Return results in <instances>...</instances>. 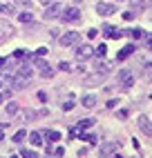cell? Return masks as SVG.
Listing matches in <instances>:
<instances>
[{
  "label": "cell",
  "mask_w": 152,
  "mask_h": 158,
  "mask_svg": "<svg viewBox=\"0 0 152 158\" xmlns=\"http://www.w3.org/2000/svg\"><path fill=\"white\" fill-rule=\"evenodd\" d=\"M14 36V25H9V20L0 18V40H9Z\"/></svg>",
  "instance_id": "7"
},
{
  "label": "cell",
  "mask_w": 152,
  "mask_h": 158,
  "mask_svg": "<svg viewBox=\"0 0 152 158\" xmlns=\"http://www.w3.org/2000/svg\"><path fill=\"white\" fill-rule=\"evenodd\" d=\"M5 102V96H2V91H0V105H2Z\"/></svg>",
  "instance_id": "39"
},
{
  "label": "cell",
  "mask_w": 152,
  "mask_h": 158,
  "mask_svg": "<svg viewBox=\"0 0 152 158\" xmlns=\"http://www.w3.org/2000/svg\"><path fill=\"white\" fill-rule=\"evenodd\" d=\"M36 96H38V100H40V102H47V98H49V96H47V94H45V91H38V94H36Z\"/></svg>",
  "instance_id": "31"
},
{
  "label": "cell",
  "mask_w": 152,
  "mask_h": 158,
  "mask_svg": "<svg viewBox=\"0 0 152 158\" xmlns=\"http://www.w3.org/2000/svg\"><path fill=\"white\" fill-rule=\"evenodd\" d=\"M127 34L132 36L134 40H139V38H143V36H145V34H143V31H141V29H132V31H127Z\"/></svg>",
  "instance_id": "26"
},
{
  "label": "cell",
  "mask_w": 152,
  "mask_h": 158,
  "mask_svg": "<svg viewBox=\"0 0 152 158\" xmlns=\"http://www.w3.org/2000/svg\"><path fill=\"white\" fill-rule=\"evenodd\" d=\"M16 111H18V105H16V102H7V114L11 116V118H14Z\"/></svg>",
  "instance_id": "23"
},
{
  "label": "cell",
  "mask_w": 152,
  "mask_h": 158,
  "mask_svg": "<svg viewBox=\"0 0 152 158\" xmlns=\"http://www.w3.org/2000/svg\"><path fill=\"white\" fill-rule=\"evenodd\" d=\"M58 69H60V71H69L72 67H69V62H60V65H58Z\"/></svg>",
  "instance_id": "34"
},
{
  "label": "cell",
  "mask_w": 152,
  "mask_h": 158,
  "mask_svg": "<svg viewBox=\"0 0 152 158\" xmlns=\"http://www.w3.org/2000/svg\"><path fill=\"white\" fill-rule=\"evenodd\" d=\"M18 20H20V23H31V20H34V16H31L29 11H25V14L18 16Z\"/></svg>",
  "instance_id": "24"
},
{
  "label": "cell",
  "mask_w": 152,
  "mask_h": 158,
  "mask_svg": "<svg viewBox=\"0 0 152 158\" xmlns=\"http://www.w3.org/2000/svg\"><path fill=\"white\" fill-rule=\"evenodd\" d=\"M87 38H96V29H90L87 31Z\"/></svg>",
  "instance_id": "37"
},
{
  "label": "cell",
  "mask_w": 152,
  "mask_h": 158,
  "mask_svg": "<svg viewBox=\"0 0 152 158\" xmlns=\"http://www.w3.org/2000/svg\"><path fill=\"white\" fill-rule=\"evenodd\" d=\"M0 129H2V125H0ZM2 138H5V134H2V131H0V140H2Z\"/></svg>",
  "instance_id": "40"
},
{
  "label": "cell",
  "mask_w": 152,
  "mask_h": 158,
  "mask_svg": "<svg viewBox=\"0 0 152 158\" xmlns=\"http://www.w3.org/2000/svg\"><path fill=\"white\" fill-rule=\"evenodd\" d=\"M47 143H58L60 140V131H56V129H45V136H42Z\"/></svg>",
  "instance_id": "14"
},
{
  "label": "cell",
  "mask_w": 152,
  "mask_h": 158,
  "mask_svg": "<svg viewBox=\"0 0 152 158\" xmlns=\"http://www.w3.org/2000/svg\"><path fill=\"white\" fill-rule=\"evenodd\" d=\"M51 154H54V156H65V149H63V147H56Z\"/></svg>",
  "instance_id": "35"
},
{
  "label": "cell",
  "mask_w": 152,
  "mask_h": 158,
  "mask_svg": "<svg viewBox=\"0 0 152 158\" xmlns=\"http://www.w3.org/2000/svg\"><path fill=\"white\" fill-rule=\"evenodd\" d=\"M20 156H25V158H34V156H36V152H31V149H23V152H20Z\"/></svg>",
  "instance_id": "30"
},
{
  "label": "cell",
  "mask_w": 152,
  "mask_h": 158,
  "mask_svg": "<svg viewBox=\"0 0 152 158\" xmlns=\"http://www.w3.org/2000/svg\"><path fill=\"white\" fill-rule=\"evenodd\" d=\"M72 109H74V100L69 98V100H65V102H63V111H72Z\"/></svg>",
  "instance_id": "27"
},
{
  "label": "cell",
  "mask_w": 152,
  "mask_h": 158,
  "mask_svg": "<svg viewBox=\"0 0 152 158\" xmlns=\"http://www.w3.org/2000/svg\"><path fill=\"white\" fill-rule=\"evenodd\" d=\"M118 85H121L123 89H132L134 87V73L130 69H121L118 71Z\"/></svg>",
  "instance_id": "2"
},
{
  "label": "cell",
  "mask_w": 152,
  "mask_h": 158,
  "mask_svg": "<svg viewBox=\"0 0 152 158\" xmlns=\"http://www.w3.org/2000/svg\"><path fill=\"white\" fill-rule=\"evenodd\" d=\"M118 149H121V143H105L103 147H101V156H116L118 154Z\"/></svg>",
  "instance_id": "9"
},
{
  "label": "cell",
  "mask_w": 152,
  "mask_h": 158,
  "mask_svg": "<svg viewBox=\"0 0 152 158\" xmlns=\"http://www.w3.org/2000/svg\"><path fill=\"white\" fill-rule=\"evenodd\" d=\"M136 125H139V131H143L145 136H152V120L148 118L145 114H139V118H136Z\"/></svg>",
  "instance_id": "5"
},
{
  "label": "cell",
  "mask_w": 152,
  "mask_h": 158,
  "mask_svg": "<svg viewBox=\"0 0 152 158\" xmlns=\"http://www.w3.org/2000/svg\"><path fill=\"white\" fill-rule=\"evenodd\" d=\"M29 140H31V145H34V147H40L42 143H45V138H42L40 131H31V134H29Z\"/></svg>",
  "instance_id": "16"
},
{
  "label": "cell",
  "mask_w": 152,
  "mask_h": 158,
  "mask_svg": "<svg viewBox=\"0 0 152 158\" xmlns=\"http://www.w3.org/2000/svg\"><path fill=\"white\" fill-rule=\"evenodd\" d=\"M14 2H16V5H29L31 0H14Z\"/></svg>",
  "instance_id": "38"
},
{
  "label": "cell",
  "mask_w": 152,
  "mask_h": 158,
  "mask_svg": "<svg viewBox=\"0 0 152 158\" xmlns=\"http://www.w3.org/2000/svg\"><path fill=\"white\" fill-rule=\"evenodd\" d=\"M31 76H25V73H16L14 71V78H11V89H27L31 85Z\"/></svg>",
  "instance_id": "1"
},
{
  "label": "cell",
  "mask_w": 152,
  "mask_h": 158,
  "mask_svg": "<svg viewBox=\"0 0 152 158\" xmlns=\"http://www.w3.org/2000/svg\"><path fill=\"white\" fill-rule=\"evenodd\" d=\"M148 5H152V0H132V7H134V9H139V11L148 9Z\"/></svg>",
  "instance_id": "19"
},
{
  "label": "cell",
  "mask_w": 152,
  "mask_h": 158,
  "mask_svg": "<svg viewBox=\"0 0 152 158\" xmlns=\"http://www.w3.org/2000/svg\"><path fill=\"white\" fill-rule=\"evenodd\" d=\"M60 18L65 20V23H76V20L81 18V9L78 7H63Z\"/></svg>",
  "instance_id": "3"
},
{
  "label": "cell",
  "mask_w": 152,
  "mask_h": 158,
  "mask_svg": "<svg viewBox=\"0 0 152 158\" xmlns=\"http://www.w3.org/2000/svg\"><path fill=\"white\" fill-rule=\"evenodd\" d=\"M103 82V73H92V76H87V80H85V85H101Z\"/></svg>",
  "instance_id": "17"
},
{
  "label": "cell",
  "mask_w": 152,
  "mask_h": 158,
  "mask_svg": "<svg viewBox=\"0 0 152 158\" xmlns=\"http://www.w3.org/2000/svg\"><path fill=\"white\" fill-rule=\"evenodd\" d=\"M25 138H27V131H25V129H20V131L14 134V143H23Z\"/></svg>",
  "instance_id": "22"
},
{
  "label": "cell",
  "mask_w": 152,
  "mask_h": 158,
  "mask_svg": "<svg viewBox=\"0 0 152 158\" xmlns=\"http://www.w3.org/2000/svg\"><path fill=\"white\" fill-rule=\"evenodd\" d=\"M103 34H105L107 38H121V36H125V31H121V29H114V27H110V25H105Z\"/></svg>",
  "instance_id": "12"
},
{
  "label": "cell",
  "mask_w": 152,
  "mask_h": 158,
  "mask_svg": "<svg viewBox=\"0 0 152 158\" xmlns=\"http://www.w3.org/2000/svg\"><path fill=\"white\" fill-rule=\"evenodd\" d=\"M112 67H114V62H112V60H99V62H96V71H101V73L112 71Z\"/></svg>",
  "instance_id": "13"
},
{
  "label": "cell",
  "mask_w": 152,
  "mask_h": 158,
  "mask_svg": "<svg viewBox=\"0 0 152 158\" xmlns=\"http://www.w3.org/2000/svg\"><path fill=\"white\" fill-rule=\"evenodd\" d=\"M96 14L103 16V18L114 16V14H116V7H114L112 2H99V5H96Z\"/></svg>",
  "instance_id": "8"
},
{
  "label": "cell",
  "mask_w": 152,
  "mask_h": 158,
  "mask_svg": "<svg viewBox=\"0 0 152 158\" xmlns=\"http://www.w3.org/2000/svg\"><path fill=\"white\" fill-rule=\"evenodd\" d=\"M36 56H38V58H42V56H47V47H40V49L36 51Z\"/></svg>",
  "instance_id": "33"
},
{
  "label": "cell",
  "mask_w": 152,
  "mask_h": 158,
  "mask_svg": "<svg viewBox=\"0 0 152 158\" xmlns=\"http://www.w3.org/2000/svg\"><path fill=\"white\" fill-rule=\"evenodd\" d=\"M96 102H99V98L92 96V94H87V96H83V98H81V105H83V107H87V109L96 107Z\"/></svg>",
  "instance_id": "15"
},
{
  "label": "cell",
  "mask_w": 152,
  "mask_h": 158,
  "mask_svg": "<svg viewBox=\"0 0 152 158\" xmlns=\"http://www.w3.org/2000/svg\"><path fill=\"white\" fill-rule=\"evenodd\" d=\"M40 2H42V5H49V2H51V0H40Z\"/></svg>",
  "instance_id": "41"
},
{
  "label": "cell",
  "mask_w": 152,
  "mask_h": 158,
  "mask_svg": "<svg viewBox=\"0 0 152 158\" xmlns=\"http://www.w3.org/2000/svg\"><path fill=\"white\" fill-rule=\"evenodd\" d=\"M0 11H2V14H16V7H11V5H0Z\"/></svg>",
  "instance_id": "25"
},
{
  "label": "cell",
  "mask_w": 152,
  "mask_h": 158,
  "mask_svg": "<svg viewBox=\"0 0 152 158\" xmlns=\"http://www.w3.org/2000/svg\"><path fill=\"white\" fill-rule=\"evenodd\" d=\"M96 54H99L101 58H105V54H107V45H99V49H96Z\"/></svg>",
  "instance_id": "28"
},
{
  "label": "cell",
  "mask_w": 152,
  "mask_h": 158,
  "mask_svg": "<svg viewBox=\"0 0 152 158\" xmlns=\"http://www.w3.org/2000/svg\"><path fill=\"white\" fill-rule=\"evenodd\" d=\"M40 76L45 78V80H49V78L54 76V69H51L49 65H47V67H42V69H40Z\"/></svg>",
  "instance_id": "20"
},
{
  "label": "cell",
  "mask_w": 152,
  "mask_h": 158,
  "mask_svg": "<svg viewBox=\"0 0 152 158\" xmlns=\"http://www.w3.org/2000/svg\"><path fill=\"white\" fill-rule=\"evenodd\" d=\"M94 125V118H83L81 123H78V129H90Z\"/></svg>",
  "instance_id": "21"
},
{
  "label": "cell",
  "mask_w": 152,
  "mask_h": 158,
  "mask_svg": "<svg viewBox=\"0 0 152 158\" xmlns=\"http://www.w3.org/2000/svg\"><path fill=\"white\" fill-rule=\"evenodd\" d=\"M134 51H136V45H132V43H130L127 47H123V49H121V51L116 54V60H125L127 56H132Z\"/></svg>",
  "instance_id": "11"
},
{
  "label": "cell",
  "mask_w": 152,
  "mask_h": 158,
  "mask_svg": "<svg viewBox=\"0 0 152 158\" xmlns=\"http://www.w3.org/2000/svg\"><path fill=\"white\" fill-rule=\"evenodd\" d=\"M92 56H94V49H92L90 43L78 45V49H76V60H87V58H92Z\"/></svg>",
  "instance_id": "6"
},
{
  "label": "cell",
  "mask_w": 152,
  "mask_h": 158,
  "mask_svg": "<svg viewBox=\"0 0 152 158\" xmlns=\"http://www.w3.org/2000/svg\"><path fill=\"white\" fill-rule=\"evenodd\" d=\"M36 67L42 69V67H47V62H45V60H36Z\"/></svg>",
  "instance_id": "36"
},
{
  "label": "cell",
  "mask_w": 152,
  "mask_h": 158,
  "mask_svg": "<svg viewBox=\"0 0 152 158\" xmlns=\"http://www.w3.org/2000/svg\"><path fill=\"white\" fill-rule=\"evenodd\" d=\"M143 38H145V45H148V49H152V34H145Z\"/></svg>",
  "instance_id": "32"
},
{
  "label": "cell",
  "mask_w": 152,
  "mask_h": 158,
  "mask_svg": "<svg viewBox=\"0 0 152 158\" xmlns=\"http://www.w3.org/2000/svg\"><path fill=\"white\" fill-rule=\"evenodd\" d=\"M78 40H81V34H78V31H67V34L60 36L58 43H60V47H74Z\"/></svg>",
  "instance_id": "4"
},
{
  "label": "cell",
  "mask_w": 152,
  "mask_h": 158,
  "mask_svg": "<svg viewBox=\"0 0 152 158\" xmlns=\"http://www.w3.org/2000/svg\"><path fill=\"white\" fill-rule=\"evenodd\" d=\"M141 78H143V82H152V62H148V65L143 67V71H141Z\"/></svg>",
  "instance_id": "18"
},
{
  "label": "cell",
  "mask_w": 152,
  "mask_h": 158,
  "mask_svg": "<svg viewBox=\"0 0 152 158\" xmlns=\"http://www.w3.org/2000/svg\"><path fill=\"white\" fill-rule=\"evenodd\" d=\"M116 118H118V120H125V118H127V109H118V111H116Z\"/></svg>",
  "instance_id": "29"
},
{
  "label": "cell",
  "mask_w": 152,
  "mask_h": 158,
  "mask_svg": "<svg viewBox=\"0 0 152 158\" xmlns=\"http://www.w3.org/2000/svg\"><path fill=\"white\" fill-rule=\"evenodd\" d=\"M60 11H63V5H60V2H49V7L45 9V14H42V16H45V18L49 20V18L60 16Z\"/></svg>",
  "instance_id": "10"
}]
</instances>
